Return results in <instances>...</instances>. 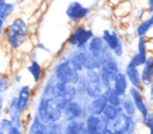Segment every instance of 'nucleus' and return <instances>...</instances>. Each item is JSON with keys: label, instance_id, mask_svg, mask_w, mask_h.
Wrapping results in <instances>:
<instances>
[{"label": "nucleus", "instance_id": "f257e3e1", "mask_svg": "<svg viewBox=\"0 0 153 134\" xmlns=\"http://www.w3.org/2000/svg\"><path fill=\"white\" fill-rule=\"evenodd\" d=\"M36 115L47 124L57 123L63 117V106L54 96H42Z\"/></svg>", "mask_w": 153, "mask_h": 134}, {"label": "nucleus", "instance_id": "f03ea898", "mask_svg": "<svg viewBox=\"0 0 153 134\" xmlns=\"http://www.w3.org/2000/svg\"><path fill=\"white\" fill-rule=\"evenodd\" d=\"M27 32L29 26L20 18H14L6 26V29H4V36L6 38V42L12 49H18L19 47H22L27 36Z\"/></svg>", "mask_w": 153, "mask_h": 134}, {"label": "nucleus", "instance_id": "7ed1b4c3", "mask_svg": "<svg viewBox=\"0 0 153 134\" xmlns=\"http://www.w3.org/2000/svg\"><path fill=\"white\" fill-rule=\"evenodd\" d=\"M78 85L82 87L85 95H87L91 99L100 96L105 91L102 84L100 74L97 71H86L85 75L81 77Z\"/></svg>", "mask_w": 153, "mask_h": 134}, {"label": "nucleus", "instance_id": "20e7f679", "mask_svg": "<svg viewBox=\"0 0 153 134\" xmlns=\"http://www.w3.org/2000/svg\"><path fill=\"white\" fill-rule=\"evenodd\" d=\"M54 78L56 81H60V83L78 85V83L81 79V75H80V72L75 69L74 66L66 59L55 66Z\"/></svg>", "mask_w": 153, "mask_h": 134}, {"label": "nucleus", "instance_id": "39448f33", "mask_svg": "<svg viewBox=\"0 0 153 134\" xmlns=\"http://www.w3.org/2000/svg\"><path fill=\"white\" fill-rule=\"evenodd\" d=\"M110 128L114 133L133 134L135 129V120L134 117L128 116L126 112H122L110 123Z\"/></svg>", "mask_w": 153, "mask_h": 134}, {"label": "nucleus", "instance_id": "423d86ee", "mask_svg": "<svg viewBox=\"0 0 153 134\" xmlns=\"http://www.w3.org/2000/svg\"><path fill=\"white\" fill-rule=\"evenodd\" d=\"M85 127L88 134H103L104 130L110 128V123L102 115L90 114L85 118Z\"/></svg>", "mask_w": 153, "mask_h": 134}, {"label": "nucleus", "instance_id": "0eeeda50", "mask_svg": "<svg viewBox=\"0 0 153 134\" xmlns=\"http://www.w3.org/2000/svg\"><path fill=\"white\" fill-rule=\"evenodd\" d=\"M102 38L104 39L106 47L110 49V51L115 56L120 57V56L123 55V43H122V39L118 37V35L114 30H109V29L103 30Z\"/></svg>", "mask_w": 153, "mask_h": 134}, {"label": "nucleus", "instance_id": "6e6552de", "mask_svg": "<svg viewBox=\"0 0 153 134\" xmlns=\"http://www.w3.org/2000/svg\"><path fill=\"white\" fill-rule=\"evenodd\" d=\"M90 13V8L85 7L84 5H81L79 1H72L66 10V16L73 22V23H78L80 20H82L84 18H86Z\"/></svg>", "mask_w": 153, "mask_h": 134}, {"label": "nucleus", "instance_id": "1a4fd4ad", "mask_svg": "<svg viewBox=\"0 0 153 134\" xmlns=\"http://www.w3.org/2000/svg\"><path fill=\"white\" fill-rule=\"evenodd\" d=\"M81 117H84V105L81 104L80 100L74 99L72 102H69L65 109H63V118L68 122V121H73V120H80Z\"/></svg>", "mask_w": 153, "mask_h": 134}, {"label": "nucleus", "instance_id": "9d476101", "mask_svg": "<svg viewBox=\"0 0 153 134\" xmlns=\"http://www.w3.org/2000/svg\"><path fill=\"white\" fill-rule=\"evenodd\" d=\"M129 96L131 97V99L134 100L136 108H137V112L141 115V117L143 116H147L148 115V108H147V104L145 102V98L141 93V90L137 89V87H134V86H130L129 89Z\"/></svg>", "mask_w": 153, "mask_h": 134}, {"label": "nucleus", "instance_id": "9b49d317", "mask_svg": "<svg viewBox=\"0 0 153 134\" xmlns=\"http://www.w3.org/2000/svg\"><path fill=\"white\" fill-rule=\"evenodd\" d=\"M109 104V98H108V91H104L100 96L93 98L88 105V109H90V114H93V115H103L105 108L108 106Z\"/></svg>", "mask_w": 153, "mask_h": 134}, {"label": "nucleus", "instance_id": "f8f14e48", "mask_svg": "<svg viewBox=\"0 0 153 134\" xmlns=\"http://www.w3.org/2000/svg\"><path fill=\"white\" fill-rule=\"evenodd\" d=\"M124 73H126L127 78H128V80H129L130 85H131V86H134V87H137V89H140V90H141V87L143 86V84H142L141 72H140L139 67L134 66V65H133V63L129 61V62L127 63V66H126Z\"/></svg>", "mask_w": 153, "mask_h": 134}, {"label": "nucleus", "instance_id": "ddd939ff", "mask_svg": "<svg viewBox=\"0 0 153 134\" xmlns=\"http://www.w3.org/2000/svg\"><path fill=\"white\" fill-rule=\"evenodd\" d=\"M148 59L147 55V48H146V41H145V36L143 37H139L137 41V53L130 59V62L136 66V67H141L146 63Z\"/></svg>", "mask_w": 153, "mask_h": 134}, {"label": "nucleus", "instance_id": "4468645a", "mask_svg": "<svg viewBox=\"0 0 153 134\" xmlns=\"http://www.w3.org/2000/svg\"><path fill=\"white\" fill-rule=\"evenodd\" d=\"M86 49L88 50L90 54H92L94 57H97L102 61V56H103L104 50L106 49V44H105L104 39L102 38V36L100 37L99 36H93V38L90 41Z\"/></svg>", "mask_w": 153, "mask_h": 134}, {"label": "nucleus", "instance_id": "2eb2a0df", "mask_svg": "<svg viewBox=\"0 0 153 134\" xmlns=\"http://www.w3.org/2000/svg\"><path fill=\"white\" fill-rule=\"evenodd\" d=\"M67 60L74 66L75 69H78L79 72L85 71V61H86V49L80 50L76 49L74 51H72L68 56Z\"/></svg>", "mask_w": 153, "mask_h": 134}, {"label": "nucleus", "instance_id": "dca6fc26", "mask_svg": "<svg viewBox=\"0 0 153 134\" xmlns=\"http://www.w3.org/2000/svg\"><path fill=\"white\" fill-rule=\"evenodd\" d=\"M129 86H131L130 85V83H129V80H128V78H127V75H126V73L124 72H120L116 77H115V80H114V85H112V87L120 93V95H122L123 97L127 95V92H129Z\"/></svg>", "mask_w": 153, "mask_h": 134}, {"label": "nucleus", "instance_id": "f3484780", "mask_svg": "<svg viewBox=\"0 0 153 134\" xmlns=\"http://www.w3.org/2000/svg\"><path fill=\"white\" fill-rule=\"evenodd\" d=\"M30 97H31L30 86H27V85L22 86L18 91V95H17V103H18V108H19L20 112H23L27 108L29 102H30Z\"/></svg>", "mask_w": 153, "mask_h": 134}, {"label": "nucleus", "instance_id": "a211bd4d", "mask_svg": "<svg viewBox=\"0 0 153 134\" xmlns=\"http://www.w3.org/2000/svg\"><path fill=\"white\" fill-rule=\"evenodd\" d=\"M141 78L145 86H149L153 83V56H148L146 63L143 65V68L141 71Z\"/></svg>", "mask_w": 153, "mask_h": 134}, {"label": "nucleus", "instance_id": "6ab92c4d", "mask_svg": "<svg viewBox=\"0 0 153 134\" xmlns=\"http://www.w3.org/2000/svg\"><path fill=\"white\" fill-rule=\"evenodd\" d=\"M29 134H49V124L44 123L38 115H35L29 128Z\"/></svg>", "mask_w": 153, "mask_h": 134}, {"label": "nucleus", "instance_id": "aec40b11", "mask_svg": "<svg viewBox=\"0 0 153 134\" xmlns=\"http://www.w3.org/2000/svg\"><path fill=\"white\" fill-rule=\"evenodd\" d=\"M85 129V120L68 121L63 126V134H80Z\"/></svg>", "mask_w": 153, "mask_h": 134}, {"label": "nucleus", "instance_id": "412c9836", "mask_svg": "<svg viewBox=\"0 0 153 134\" xmlns=\"http://www.w3.org/2000/svg\"><path fill=\"white\" fill-rule=\"evenodd\" d=\"M123 112V109H122V105H112V104H108V106L105 108L104 112H103V117L109 122L111 123L120 114Z\"/></svg>", "mask_w": 153, "mask_h": 134}, {"label": "nucleus", "instance_id": "4be33fe9", "mask_svg": "<svg viewBox=\"0 0 153 134\" xmlns=\"http://www.w3.org/2000/svg\"><path fill=\"white\" fill-rule=\"evenodd\" d=\"M122 109H123V112H126L128 116L130 117H134L136 116V112H137V108L134 103V100L131 99L130 96H124L123 97V102H122Z\"/></svg>", "mask_w": 153, "mask_h": 134}, {"label": "nucleus", "instance_id": "5701e85b", "mask_svg": "<svg viewBox=\"0 0 153 134\" xmlns=\"http://www.w3.org/2000/svg\"><path fill=\"white\" fill-rule=\"evenodd\" d=\"M14 6L11 2L7 1H0V22H1V29L4 30L5 26V22L7 19V17L12 13Z\"/></svg>", "mask_w": 153, "mask_h": 134}, {"label": "nucleus", "instance_id": "b1692460", "mask_svg": "<svg viewBox=\"0 0 153 134\" xmlns=\"http://www.w3.org/2000/svg\"><path fill=\"white\" fill-rule=\"evenodd\" d=\"M85 30H86L85 26L78 25V26L74 29V31L71 34V36L67 38V43H68L69 45H72V47H76L78 43L80 42V39H81V37H82Z\"/></svg>", "mask_w": 153, "mask_h": 134}, {"label": "nucleus", "instance_id": "393cba45", "mask_svg": "<svg viewBox=\"0 0 153 134\" xmlns=\"http://www.w3.org/2000/svg\"><path fill=\"white\" fill-rule=\"evenodd\" d=\"M152 28H153V12L151 13V16L146 20H143L139 24V26L136 28V35L139 37H143Z\"/></svg>", "mask_w": 153, "mask_h": 134}, {"label": "nucleus", "instance_id": "a878e982", "mask_svg": "<svg viewBox=\"0 0 153 134\" xmlns=\"http://www.w3.org/2000/svg\"><path fill=\"white\" fill-rule=\"evenodd\" d=\"M27 71H29V73L32 75V78H33L35 81H38V80L42 78V67H41V65H39L37 61H35V60L27 66Z\"/></svg>", "mask_w": 153, "mask_h": 134}, {"label": "nucleus", "instance_id": "bb28decb", "mask_svg": "<svg viewBox=\"0 0 153 134\" xmlns=\"http://www.w3.org/2000/svg\"><path fill=\"white\" fill-rule=\"evenodd\" d=\"M108 98H109V104L112 105H121L123 102V96L120 95L114 87H111L108 91Z\"/></svg>", "mask_w": 153, "mask_h": 134}, {"label": "nucleus", "instance_id": "cd10ccee", "mask_svg": "<svg viewBox=\"0 0 153 134\" xmlns=\"http://www.w3.org/2000/svg\"><path fill=\"white\" fill-rule=\"evenodd\" d=\"M13 127H14V123L12 122L11 118H5V117H4V118L0 121V130H1L2 133H5V134H8Z\"/></svg>", "mask_w": 153, "mask_h": 134}, {"label": "nucleus", "instance_id": "c85d7f7f", "mask_svg": "<svg viewBox=\"0 0 153 134\" xmlns=\"http://www.w3.org/2000/svg\"><path fill=\"white\" fill-rule=\"evenodd\" d=\"M8 86H10V81H8V79L6 78V77H1L0 78V92L1 93H4L7 89H8Z\"/></svg>", "mask_w": 153, "mask_h": 134}, {"label": "nucleus", "instance_id": "c756f323", "mask_svg": "<svg viewBox=\"0 0 153 134\" xmlns=\"http://www.w3.org/2000/svg\"><path fill=\"white\" fill-rule=\"evenodd\" d=\"M8 134H23V133H22V130H20V128H19V127L14 126V127L11 129V132H10Z\"/></svg>", "mask_w": 153, "mask_h": 134}, {"label": "nucleus", "instance_id": "7c9ffc66", "mask_svg": "<svg viewBox=\"0 0 153 134\" xmlns=\"http://www.w3.org/2000/svg\"><path fill=\"white\" fill-rule=\"evenodd\" d=\"M147 8L151 13L153 12V0H147Z\"/></svg>", "mask_w": 153, "mask_h": 134}, {"label": "nucleus", "instance_id": "2f4dec72", "mask_svg": "<svg viewBox=\"0 0 153 134\" xmlns=\"http://www.w3.org/2000/svg\"><path fill=\"white\" fill-rule=\"evenodd\" d=\"M149 99L153 103V83L149 85Z\"/></svg>", "mask_w": 153, "mask_h": 134}, {"label": "nucleus", "instance_id": "473e14b6", "mask_svg": "<svg viewBox=\"0 0 153 134\" xmlns=\"http://www.w3.org/2000/svg\"><path fill=\"white\" fill-rule=\"evenodd\" d=\"M80 134H88V133H87V130H86V127H85V129H84V130H82Z\"/></svg>", "mask_w": 153, "mask_h": 134}, {"label": "nucleus", "instance_id": "72a5a7b5", "mask_svg": "<svg viewBox=\"0 0 153 134\" xmlns=\"http://www.w3.org/2000/svg\"><path fill=\"white\" fill-rule=\"evenodd\" d=\"M149 134H153V127H152V128H149Z\"/></svg>", "mask_w": 153, "mask_h": 134}, {"label": "nucleus", "instance_id": "f704fd0d", "mask_svg": "<svg viewBox=\"0 0 153 134\" xmlns=\"http://www.w3.org/2000/svg\"><path fill=\"white\" fill-rule=\"evenodd\" d=\"M0 134H5V133H2V132H0Z\"/></svg>", "mask_w": 153, "mask_h": 134}]
</instances>
